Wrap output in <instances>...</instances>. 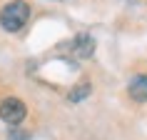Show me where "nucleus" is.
Masks as SVG:
<instances>
[{"label": "nucleus", "instance_id": "obj_2", "mask_svg": "<svg viewBox=\"0 0 147 140\" xmlns=\"http://www.w3.org/2000/svg\"><path fill=\"white\" fill-rule=\"evenodd\" d=\"M28 118V105L20 98H3L0 100V120L8 125H20Z\"/></svg>", "mask_w": 147, "mask_h": 140}, {"label": "nucleus", "instance_id": "obj_5", "mask_svg": "<svg viewBox=\"0 0 147 140\" xmlns=\"http://www.w3.org/2000/svg\"><path fill=\"white\" fill-rule=\"evenodd\" d=\"M90 93H92V85H90V83L85 80V83H78V85L72 88L67 98H70V103H80V100H85Z\"/></svg>", "mask_w": 147, "mask_h": 140}, {"label": "nucleus", "instance_id": "obj_7", "mask_svg": "<svg viewBox=\"0 0 147 140\" xmlns=\"http://www.w3.org/2000/svg\"><path fill=\"white\" fill-rule=\"evenodd\" d=\"M57 3H60V0H57Z\"/></svg>", "mask_w": 147, "mask_h": 140}, {"label": "nucleus", "instance_id": "obj_4", "mask_svg": "<svg viewBox=\"0 0 147 140\" xmlns=\"http://www.w3.org/2000/svg\"><path fill=\"white\" fill-rule=\"evenodd\" d=\"M92 53H95V40L87 33H80L75 38V55L78 58H92Z\"/></svg>", "mask_w": 147, "mask_h": 140}, {"label": "nucleus", "instance_id": "obj_3", "mask_svg": "<svg viewBox=\"0 0 147 140\" xmlns=\"http://www.w3.org/2000/svg\"><path fill=\"white\" fill-rule=\"evenodd\" d=\"M127 95L135 103H147V75H135L127 85Z\"/></svg>", "mask_w": 147, "mask_h": 140}, {"label": "nucleus", "instance_id": "obj_6", "mask_svg": "<svg viewBox=\"0 0 147 140\" xmlns=\"http://www.w3.org/2000/svg\"><path fill=\"white\" fill-rule=\"evenodd\" d=\"M10 138H13V140H28V138H30V133H18V130H10Z\"/></svg>", "mask_w": 147, "mask_h": 140}, {"label": "nucleus", "instance_id": "obj_1", "mask_svg": "<svg viewBox=\"0 0 147 140\" xmlns=\"http://www.w3.org/2000/svg\"><path fill=\"white\" fill-rule=\"evenodd\" d=\"M28 20H30V3H25V0H10L0 10V28L8 33L23 30Z\"/></svg>", "mask_w": 147, "mask_h": 140}]
</instances>
